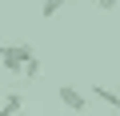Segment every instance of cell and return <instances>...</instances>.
I'll return each instance as SVG.
<instances>
[{"label":"cell","instance_id":"6da1fadb","mask_svg":"<svg viewBox=\"0 0 120 116\" xmlns=\"http://www.w3.org/2000/svg\"><path fill=\"white\" fill-rule=\"evenodd\" d=\"M32 56H36V48H32V44H0V64H4L8 72H20Z\"/></svg>","mask_w":120,"mask_h":116},{"label":"cell","instance_id":"7a4b0ae2","mask_svg":"<svg viewBox=\"0 0 120 116\" xmlns=\"http://www.w3.org/2000/svg\"><path fill=\"white\" fill-rule=\"evenodd\" d=\"M56 96H60V104H64V108H72V112H84V108H88V96H84L80 88H72V84L56 88Z\"/></svg>","mask_w":120,"mask_h":116},{"label":"cell","instance_id":"3957f363","mask_svg":"<svg viewBox=\"0 0 120 116\" xmlns=\"http://www.w3.org/2000/svg\"><path fill=\"white\" fill-rule=\"evenodd\" d=\"M20 108H24V96L20 92H8L4 100H0V116H20Z\"/></svg>","mask_w":120,"mask_h":116},{"label":"cell","instance_id":"277c9868","mask_svg":"<svg viewBox=\"0 0 120 116\" xmlns=\"http://www.w3.org/2000/svg\"><path fill=\"white\" fill-rule=\"evenodd\" d=\"M92 96H96V100H104L108 108H120V92H116V88H108V84H92Z\"/></svg>","mask_w":120,"mask_h":116},{"label":"cell","instance_id":"5b68a950","mask_svg":"<svg viewBox=\"0 0 120 116\" xmlns=\"http://www.w3.org/2000/svg\"><path fill=\"white\" fill-rule=\"evenodd\" d=\"M60 8H64V0H40V16H44V20H52Z\"/></svg>","mask_w":120,"mask_h":116},{"label":"cell","instance_id":"8992f818","mask_svg":"<svg viewBox=\"0 0 120 116\" xmlns=\"http://www.w3.org/2000/svg\"><path fill=\"white\" fill-rule=\"evenodd\" d=\"M40 72H44V64H40V56H32V60H28V64L20 68V76H28V80H36Z\"/></svg>","mask_w":120,"mask_h":116},{"label":"cell","instance_id":"52a82bcc","mask_svg":"<svg viewBox=\"0 0 120 116\" xmlns=\"http://www.w3.org/2000/svg\"><path fill=\"white\" fill-rule=\"evenodd\" d=\"M116 4H120V0H92V8H100V12H112Z\"/></svg>","mask_w":120,"mask_h":116},{"label":"cell","instance_id":"ba28073f","mask_svg":"<svg viewBox=\"0 0 120 116\" xmlns=\"http://www.w3.org/2000/svg\"><path fill=\"white\" fill-rule=\"evenodd\" d=\"M64 4H72V0H64Z\"/></svg>","mask_w":120,"mask_h":116}]
</instances>
